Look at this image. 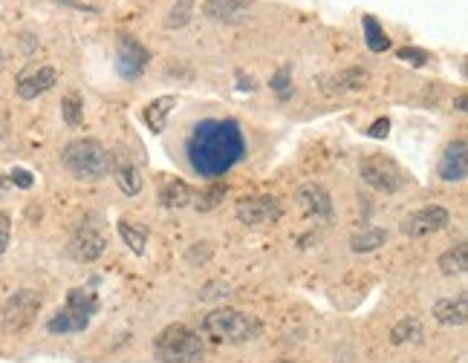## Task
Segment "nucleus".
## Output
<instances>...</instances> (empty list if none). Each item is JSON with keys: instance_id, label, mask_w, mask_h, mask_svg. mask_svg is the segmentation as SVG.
Masks as SVG:
<instances>
[{"instance_id": "1", "label": "nucleus", "mask_w": 468, "mask_h": 363, "mask_svg": "<svg viewBox=\"0 0 468 363\" xmlns=\"http://www.w3.org/2000/svg\"><path fill=\"white\" fill-rule=\"evenodd\" d=\"M246 153V138L238 121L231 118H205L194 124L188 141H185V156L191 162V171L200 176H223L231 171L238 159Z\"/></svg>"}, {"instance_id": "2", "label": "nucleus", "mask_w": 468, "mask_h": 363, "mask_svg": "<svg viewBox=\"0 0 468 363\" xmlns=\"http://www.w3.org/2000/svg\"><path fill=\"white\" fill-rule=\"evenodd\" d=\"M263 332V323L254 314L238 311V308H214L205 314L202 320V337L212 343H226V346H240L257 341Z\"/></svg>"}, {"instance_id": "3", "label": "nucleus", "mask_w": 468, "mask_h": 363, "mask_svg": "<svg viewBox=\"0 0 468 363\" xmlns=\"http://www.w3.org/2000/svg\"><path fill=\"white\" fill-rule=\"evenodd\" d=\"M61 164L81 182H102L110 173L113 156L96 138H76L61 150Z\"/></svg>"}, {"instance_id": "4", "label": "nucleus", "mask_w": 468, "mask_h": 363, "mask_svg": "<svg viewBox=\"0 0 468 363\" xmlns=\"http://www.w3.org/2000/svg\"><path fill=\"white\" fill-rule=\"evenodd\" d=\"M153 355L162 363H194L202 357V337L188 326L171 323L156 334Z\"/></svg>"}, {"instance_id": "5", "label": "nucleus", "mask_w": 468, "mask_h": 363, "mask_svg": "<svg viewBox=\"0 0 468 363\" xmlns=\"http://www.w3.org/2000/svg\"><path fill=\"white\" fill-rule=\"evenodd\" d=\"M38 314H41V294L32 292V288H20L12 297H6L4 308H0V326L9 334L27 332Z\"/></svg>"}, {"instance_id": "6", "label": "nucleus", "mask_w": 468, "mask_h": 363, "mask_svg": "<svg viewBox=\"0 0 468 363\" xmlns=\"http://www.w3.org/2000/svg\"><path fill=\"white\" fill-rule=\"evenodd\" d=\"M359 173L364 179V185H370L373 190H382V193H396L402 190L408 176L402 173V167L396 164L393 159L387 156H367L359 167Z\"/></svg>"}, {"instance_id": "7", "label": "nucleus", "mask_w": 468, "mask_h": 363, "mask_svg": "<svg viewBox=\"0 0 468 363\" xmlns=\"http://www.w3.org/2000/svg\"><path fill=\"white\" fill-rule=\"evenodd\" d=\"M448 225H451V213L442 205H428V208H419V211L408 213L399 225V231L405 236H425V234L446 231Z\"/></svg>"}, {"instance_id": "8", "label": "nucleus", "mask_w": 468, "mask_h": 363, "mask_svg": "<svg viewBox=\"0 0 468 363\" xmlns=\"http://www.w3.org/2000/svg\"><path fill=\"white\" fill-rule=\"evenodd\" d=\"M55 81H58V72H55L53 66L32 64V66H27V69H20L18 84H15V92H18V99L32 101V99H38V95H43L50 87H55Z\"/></svg>"}, {"instance_id": "9", "label": "nucleus", "mask_w": 468, "mask_h": 363, "mask_svg": "<svg viewBox=\"0 0 468 363\" xmlns=\"http://www.w3.org/2000/svg\"><path fill=\"white\" fill-rule=\"evenodd\" d=\"M280 202L275 197H252V199H240L234 208V216L243 225H266V222H277L280 220Z\"/></svg>"}, {"instance_id": "10", "label": "nucleus", "mask_w": 468, "mask_h": 363, "mask_svg": "<svg viewBox=\"0 0 468 363\" xmlns=\"http://www.w3.org/2000/svg\"><path fill=\"white\" fill-rule=\"evenodd\" d=\"M151 61V52L145 50L142 43L136 38H128V35H119V50H116V66L125 78H139L145 72Z\"/></svg>"}, {"instance_id": "11", "label": "nucleus", "mask_w": 468, "mask_h": 363, "mask_svg": "<svg viewBox=\"0 0 468 363\" xmlns=\"http://www.w3.org/2000/svg\"><path fill=\"white\" fill-rule=\"evenodd\" d=\"M104 248H107L104 236L99 231H92V228H78L67 242V254L76 262H96L104 254Z\"/></svg>"}, {"instance_id": "12", "label": "nucleus", "mask_w": 468, "mask_h": 363, "mask_svg": "<svg viewBox=\"0 0 468 363\" xmlns=\"http://www.w3.org/2000/svg\"><path fill=\"white\" fill-rule=\"evenodd\" d=\"M436 173H439L442 182H462L468 176V144H465V138L451 141L448 148L442 150Z\"/></svg>"}, {"instance_id": "13", "label": "nucleus", "mask_w": 468, "mask_h": 363, "mask_svg": "<svg viewBox=\"0 0 468 363\" xmlns=\"http://www.w3.org/2000/svg\"><path fill=\"white\" fill-rule=\"evenodd\" d=\"M298 205L315 220H333V199L321 185L307 182L298 187Z\"/></svg>"}, {"instance_id": "14", "label": "nucleus", "mask_w": 468, "mask_h": 363, "mask_svg": "<svg viewBox=\"0 0 468 363\" xmlns=\"http://www.w3.org/2000/svg\"><path fill=\"white\" fill-rule=\"evenodd\" d=\"M202 15L214 23H228V27H238L246 23L249 17V6L246 0H205L202 3Z\"/></svg>"}, {"instance_id": "15", "label": "nucleus", "mask_w": 468, "mask_h": 363, "mask_svg": "<svg viewBox=\"0 0 468 363\" xmlns=\"http://www.w3.org/2000/svg\"><path fill=\"white\" fill-rule=\"evenodd\" d=\"M434 320L439 326H465L468 323V297L465 292L457 297H442L434 303Z\"/></svg>"}, {"instance_id": "16", "label": "nucleus", "mask_w": 468, "mask_h": 363, "mask_svg": "<svg viewBox=\"0 0 468 363\" xmlns=\"http://www.w3.org/2000/svg\"><path fill=\"white\" fill-rule=\"evenodd\" d=\"M110 173L113 179L119 182L122 193H128V197H139L142 193V171L136 167V162H130L128 156H113V164H110Z\"/></svg>"}, {"instance_id": "17", "label": "nucleus", "mask_w": 468, "mask_h": 363, "mask_svg": "<svg viewBox=\"0 0 468 363\" xmlns=\"http://www.w3.org/2000/svg\"><path fill=\"white\" fill-rule=\"evenodd\" d=\"M324 84H330L326 87L330 92H356V90H364L370 84V72L362 66H347V69L336 72V76L324 78Z\"/></svg>"}, {"instance_id": "18", "label": "nucleus", "mask_w": 468, "mask_h": 363, "mask_svg": "<svg viewBox=\"0 0 468 363\" xmlns=\"http://www.w3.org/2000/svg\"><path fill=\"white\" fill-rule=\"evenodd\" d=\"M177 107V95H159V99H153L145 110H142V118H145V124L153 130V133H162L168 127V118Z\"/></svg>"}, {"instance_id": "19", "label": "nucleus", "mask_w": 468, "mask_h": 363, "mask_svg": "<svg viewBox=\"0 0 468 363\" xmlns=\"http://www.w3.org/2000/svg\"><path fill=\"white\" fill-rule=\"evenodd\" d=\"M87 326H90V318H84V314L67 308V306L46 320V332L50 334H76V332H84Z\"/></svg>"}, {"instance_id": "20", "label": "nucleus", "mask_w": 468, "mask_h": 363, "mask_svg": "<svg viewBox=\"0 0 468 363\" xmlns=\"http://www.w3.org/2000/svg\"><path fill=\"white\" fill-rule=\"evenodd\" d=\"M439 271L448 277H462L468 271V245L465 242H457V245H451L439 257Z\"/></svg>"}, {"instance_id": "21", "label": "nucleus", "mask_w": 468, "mask_h": 363, "mask_svg": "<svg viewBox=\"0 0 468 363\" xmlns=\"http://www.w3.org/2000/svg\"><path fill=\"white\" fill-rule=\"evenodd\" d=\"M159 199H162V205H165V208H185V205L194 202V190L185 185V182H179V179H171V182L162 185Z\"/></svg>"}, {"instance_id": "22", "label": "nucleus", "mask_w": 468, "mask_h": 363, "mask_svg": "<svg viewBox=\"0 0 468 363\" xmlns=\"http://www.w3.org/2000/svg\"><path fill=\"white\" fill-rule=\"evenodd\" d=\"M385 242H387L385 228H364V231L350 236V248H353L356 254H373V251H379Z\"/></svg>"}, {"instance_id": "23", "label": "nucleus", "mask_w": 468, "mask_h": 363, "mask_svg": "<svg viewBox=\"0 0 468 363\" xmlns=\"http://www.w3.org/2000/svg\"><path fill=\"white\" fill-rule=\"evenodd\" d=\"M390 343L402 346V343H422V323L416 318H402L390 329Z\"/></svg>"}, {"instance_id": "24", "label": "nucleus", "mask_w": 468, "mask_h": 363, "mask_svg": "<svg viewBox=\"0 0 468 363\" xmlns=\"http://www.w3.org/2000/svg\"><path fill=\"white\" fill-rule=\"evenodd\" d=\"M362 29H364V41H367V50H370V52H385V50H390V38H387V32L379 27V20L373 17V15H364V17H362Z\"/></svg>"}, {"instance_id": "25", "label": "nucleus", "mask_w": 468, "mask_h": 363, "mask_svg": "<svg viewBox=\"0 0 468 363\" xmlns=\"http://www.w3.org/2000/svg\"><path fill=\"white\" fill-rule=\"evenodd\" d=\"M119 236H122V242H125V245H128L136 257H142V254H145V245H148V231H145L142 225H133V222L122 220V222H119Z\"/></svg>"}, {"instance_id": "26", "label": "nucleus", "mask_w": 468, "mask_h": 363, "mask_svg": "<svg viewBox=\"0 0 468 363\" xmlns=\"http://www.w3.org/2000/svg\"><path fill=\"white\" fill-rule=\"evenodd\" d=\"M67 308L84 314V318H92L96 308H99V300H96L92 292H87V288H73V292L67 294Z\"/></svg>"}, {"instance_id": "27", "label": "nucleus", "mask_w": 468, "mask_h": 363, "mask_svg": "<svg viewBox=\"0 0 468 363\" xmlns=\"http://www.w3.org/2000/svg\"><path fill=\"white\" fill-rule=\"evenodd\" d=\"M191 17H194V0H174L171 9H168V17H165V29L188 27Z\"/></svg>"}, {"instance_id": "28", "label": "nucleus", "mask_w": 468, "mask_h": 363, "mask_svg": "<svg viewBox=\"0 0 468 363\" xmlns=\"http://www.w3.org/2000/svg\"><path fill=\"white\" fill-rule=\"evenodd\" d=\"M226 193H228V185H226V182H212V185H208V187L200 193V202H194V205H197L200 213H208V211L220 208V202L226 199Z\"/></svg>"}, {"instance_id": "29", "label": "nucleus", "mask_w": 468, "mask_h": 363, "mask_svg": "<svg viewBox=\"0 0 468 363\" xmlns=\"http://www.w3.org/2000/svg\"><path fill=\"white\" fill-rule=\"evenodd\" d=\"M61 115H64V121L69 127H78L84 121V101H81L78 92H67L61 99Z\"/></svg>"}, {"instance_id": "30", "label": "nucleus", "mask_w": 468, "mask_h": 363, "mask_svg": "<svg viewBox=\"0 0 468 363\" xmlns=\"http://www.w3.org/2000/svg\"><path fill=\"white\" fill-rule=\"evenodd\" d=\"M269 87L280 95V99H287V95H289V87H292V64H284V66H280V69L275 72V76H272Z\"/></svg>"}, {"instance_id": "31", "label": "nucleus", "mask_w": 468, "mask_h": 363, "mask_svg": "<svg viewBox=\"0 0 468 363\" xmlns=\"http://www.w3.org/2000/svg\"><path fill=\"white\" fill-rule=\"evenodd\" d=\"M231 292V285L228 283H223V280H214V283H205L202 288H200V300H214V297H226Z\"/></svg>"}, {"instance_id": "32", "label": "nucleus", "mask_w": 468, "mask_h": 363, "mask_svg": "<svg viewBox=\"0 0 468 363\" xmlns=\"http://www.w3.org/2000/svg\"><path fill=\"white\" fill-rule=\"evenodd\" d=\"M396 55H399L402 61H408V64H413V66H425L431 61V55L425 50H416V46H402Z\"/></svg>"}, {"instance_id": "33", "label": "nucleus", "mask_w": 468, "mask_h": 363, "mask_svg": "<svg viewBox=\"0 0 468 363\" xmlns=\"http://www.w3.org/2000/svg\"><path fill=\"white\" fill-rule=\"evenodd\" d=\"M212 254H214V245H212V242H197V245L188 248V254H185V257H188V262H205Z\"/></svg>"}, {"instance_id": "34", "label": "nucleus", "mask_w": 468, "mask_h": 363, "mask_svg": "<svg viewBox=\"0 0 468 363\" xmlns=\"http://www.w3.org/2000/svg\"><path fill=\"white\" fill-rule=\"evenodd\" d=\"M9 239H12V220L6 211H0V254H6Z\"/></svg>"}, {"instance_id": "35", "label": "nucleus", "mask_w": 468, "mask_h": 363, "mask_svg": "<svg viewBox=\"0 0 468 363\" xmlns=\"http://www.w3.org/2000/svg\"><path fill=\"white\" fill-rule=\"evenodd\" d=\"M390 133V118H376V121H373V124H370V130H367V136L370 138H385Z\"/></svg>"}, {"instance_id": "36", "label": "nucleus", "mask_w": 468, "mask_h": 363, "mask_svg": "<svg viewBox=\"0 0 468 363\" xmlns=\"http://www.w3.org/2000/svg\"><path fill=\"white\" fill-rule=\"evenodd\" d=\"M12 182H15L18 187L27 190V187H32V185H35V176H32L29 171H23V167H15V171H12Z\"/></svg>"}, {"instance_id": "37", "label": "nucleus", "mask_w": 468, "mask_h": 363, "mask_svg": "<svg viewBox=\"0 0 468 363\" xmlns=\"http://www.w3.org/2000/svg\"><path fill=\"white\" fill-rule=\"evenodd\" d=\"M238 84H240V90H246V92L257 90V87H254V78H252V76H246L243 69H238Z\"/></svg>"}, {"instance_id": "38", "label": "nucleus", "mask_w": 468, "mask_h": 363, "mask_svg": "<svg viewBox=\"0 0 468 363\" xmlns=\"http://www.w3.org/2000/svg\"><path fill=\"white\" fill-rule=\"evenodd\" d=\"M64 6H73V9H81V12H99L96 6H87V3H78V0H58Z\"/></svg>"}, {"instance_id": "39", "label": "nucleus", "mask_w": 468, "mask_h": 363, "mask_svg": "<svg viewBox=\"0 0 468 363\" xmlns=\"http://www.w3.org/2000/svg\"><path fill=\"white\" fill-rule=\"evenodd\" d=\"M454 107H457V113H465V95H457V99H454Z\"/></svg>"}, {"instance_id": "40", "label": "nucleus", "mask_w": 468, "mask_h": 363, "mask_svg": "<svg viewBox=\"0 0 468 363\" xmlns=\"http://www.w3.org/2000/svg\"><path fill=\"white\" fill-rule=\"evenodd\" d=\"M275 363H295V360H287V357H284V360H275Z\"/></svg>"}]
</instances>
